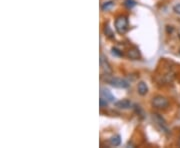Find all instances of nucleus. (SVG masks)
<instances>
[{"label": "nucleus", "mask_w": 180, "mask_h": 148, "mask_svg": "<svg viewBox=\"0 0 180 148\" xmlns=\"http://www.w3.org/2000/svg\"><path fill=\"white\" fill-rule=\"evenodd\" d=\"M115 29L119 34H124L127 32L128 28H129V22L126 16L120 15L115 19Z\"/></svg>", "instance_id": "obj_1"}, {"label": "nucleus", "mask_w": 180, "mask_h": 148, "mask_svg": "<svg viewBox=\"0 0 180 148\" xmlns=\"http://www.w3.org/2000/svg\"><path fill=\"white\" fill-rule=\"evenodd\" d=\"M152 120L154 121V123L156 124V126L158 127L162 132L166 133V134H169V133H170L169 127H168L166 121L164 120V118L162 117L161 115L158 114V113H153V114H152Z\"/></svg>", "instance_id": "obj_2"}, {"label": "nucleus", "mask_w": 180, "mask_h": 148, "mask_svg": "<svg viewBox=\"0 0 180 148\" xmlns=\"http://www.w3.org/2000/svg\"><path fill=\"white\" fill-rule=\"evenodd\" d=\"M151 105L156 108V109H166L169 106V101L167 98H165L164 96L161 95H156L154 96L151 100Z\"/></svg>", "instance_id": "obj_3"}, {"label": "nucleus", "mask_w": 180, "mask_h": 148, "mask_svg": "<svg viewBox=\"0 0 180 148\" xmlns=\"http://www.w3.org/2000/svg\"><path fill=\"white\" fill-rule=\"evenodd\" d=\"M107 81H108V83H109L110 85H112L113 87H116V88H127L128 86H129L128 81H126L123 78L110 77Z\"/></svg>", "instance_id": "obj_4"}, {"label": "nucleus", "mask_w": 180, "mask_h": 148, "mask_svg": "<svg viewBox=\"0 0 180 148\" xmlns=\"http://www.w3.org/2000/svg\"><path fill=\"white\" fill-rule=\"evenodd\" d=\"M100 97L104 98L108 102H113L115 100V97L113 96V94L106 88H101L100 89Z\"/></svg>", "instance_id": "obj_5"}, {"label": "nucleus", "mask_w": 180, "mask_h": 148, "mask_svg": "<svg viewBox=\"0 0 180 148\" xmlns=\"http://www.w3.org/2000/svg\"><path fill=\"white\" fill-rule=\"evenodd\" d=\"M127 57L132 59V60H138V59L141 58V54H140L138 48L133 47L127 51Z\"/></svg>", "instance_id": "obj_6"}, {"label": "nucleus", "mask_w": 180, "mask_h": 148, "mask_svg": "<svg viewBox=\"0 0 180 148\" xmlns=\"http://www.w3.org/2000/svg\"><path fill=\"white\" fill-rule=\"evenodd\" d=\"M114 105H115V107L119 108V109H129L132 106V103L128 99H121L119 101H116Z\"/></svg>", "instance_id": "obj_7"}, {"label": "nucleus", "mask_w": 180, "mask_h": 148, "mask_svg": "<svg viewBox=\"0 0 180 148\" xmlns=\"http://www.w3.org/2000/svg\"><path fill=\"white\" fill-rule=\"evenodd\" d=\"M100 65H101L102 69H103V71L105 72V74L106 75H108V74L111 73V68H110V65L108 64V62L106 60V58H104L103 55H101V57H100Z\"/></svg>", "instance_id": "obj_8"}, {"label": "nucleus", "mask_w": 180, "mask_h": 148, "mask_svg": "<svg viewBox=\"0 0 180 148\" xmlns=\"http://www.w3.org/2000/svg\"><path fill=\"white\" fill-rule=\"evenodd\" d=\"M137 91H138V93L141 96H144L147 94L148 92V86L147 84L145 83L144 81H140L138 85H137Z\"/></svg>", "instance_id": "obj_9"}, {"label": "nucleus", "mask_w": 180, "mask_h": 148, "mask_svg": "<svg viewBox=\"0 0 180 148\" xmlns=\"http://www.w3.org/2000/svg\"><path fill=\"white\" fill-rule=\"evenodd\" d=\"M108 141H109L110 145H112V146H119L121 144V136L118 134L114 135L112 137H110Z\"/></svg>", "instance_id": "obj_10"}, {"label": "nucleus", "mask_w": 180, "mask_h": 148, "mask_svg": "<svg viewBox=\"0 0 180 148\" xmlns=\"http://www.w3.org/2000/svg\"><path fill=\"white\" fill-rule=\"evenodd\" d=\"M113 6H114V2L113 1H107V2H104V3L102 4L101 9L103 11H107V10L111 9Z\"/></svg>", "instance_id": "obj_11"}, {"label": "nucleus", "mask_w": 180, "mask_h": 148, "mask_svg": "<svg viewBox=\"0 0 180 148\" xmlns=\"http://www.w3.org/2000/svg\"><path fill=\"white\" fill-rule=\"evenodd\" d=\"M104 33H105V35L108 36L109 38H113V37H114L113 32H112V30H111V28L109 27V25H106V26H105V28H104Z\"/></svg>", "instance_id": "obj_12"}, {"label": "nucleus", "mask_w": 180, "mask_h": 148, "mask_svg": "<svg viewBox=\"0 0 180 148\" xmlns=\"http://www.w3.org/2000/svg\"><path fill=\"white\" fill-rule=\"evenodd\" d=\"M124 5L127 8L131 9V8H133L134 6H136V2L134 1V0H125V1H124Z\"/></svg>", "instance_id": "obj_13"}, {"label": "nucleus", "mask_w": 180, "mask_h": 148, "mask_svg": "<svg viewBox=\"0 0 180 148\" xmlns=\"http://www.w3.org/2000/svg\"><path fill=\"white\" fill-rule=\"evenodd\" d=\"M112 53H113V55L118 56V57H121V56H123V53H122L120 50L117 49V48H112Z\"/></svg>", "instance_id": "obj_14"}, {"label": "nucleus", "mask_w": 180, "mask_h": 148, "mask_svg": "<svg viewBox=\"0 0 180 148\" xmlns=\"http://www.w3.org/2000/svg\"><path fill=\"white\" fill-rule=\"evenodd\" d=\"M108 103H109V102L105 100L104 98L100 97V99H99V104H100V107H105V106H107Z\"/></svg>", "instance_id": "obj_15"}, {"label": "nucleus", "mask_w": 180, "mask_h": 148, "mask_svg": "<svg viewBox=\"0 0 180 148\" xmlns=\"http://www.w3.org/2000/svg\"><path fill=\"white\" fill-rule=\"evenodd\" d=\"M173 11L176 14H179V15H180V3L179 4H176L175 6L173 7Z\"/></svg>", "instance_id": "obj_16"}, {"label": "nucleus", "mask_w": 180, "mask_h": 148, "mask_svg": "<svg viewBox=\"0 0 180 148\" xmlns=\"http://www.w3.org/2000/svg\"><path fill=\"white\" fill-rule=\"evenodd\" d=\"M178 145H179V147H180V139H179V141H178Z\"/></svg>", "instance_id": "obj_17"}, {"label": "nucleus", "mask_w": 180, "mask_h": 148, "mask_svg": "<svg viewBox=\"0 0 180 148\" xmlns=\"http://www.w3.org/2000/svg\"><path fill=\"white\" fill-rule=\"evenodd\" d=\"M179 54H180V49H179Z\"/></svg>", "instance_id": "obj_18"}]
</instances>
